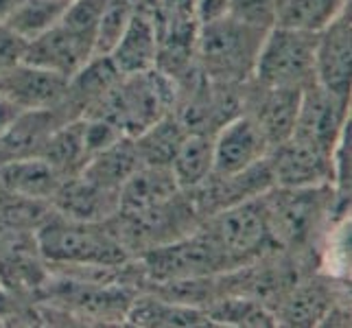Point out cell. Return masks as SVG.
Returning a JSON list of instances; mask_svg holds the SVG:
<instances>
[{
  "instance_id": "6da1fadb",
  "label": "cell",
  "mask_w": 352,
  "mask_h": 328,
  "mask_svg": "<svg viewBox=\"0 0 352 328\" xmlns=\"http://www.w3.org/2000/svg\"><path fill=\"white\" fill-rule=\"evenodd\" d=\"M48 270L66 267H120L131 261L110 221H79L51 210L35 230Z\"/></svg>"
},
{
  "instance_id": "7a4b0ae2",
  "label": "cell",
  "mask_w": 352,
  "mask_h": 328,
  "mask_svg": "<svg viewBox=\"0 0 352 328\" xmlns=\"http://www.w3.org/2000/svg\"><path fill=\"white\" fill-rule=\"evenodd\" d=\"M267 31L270 29L254 27L232 14L199 24L195 42L197 68L217 83L241 86L254 75Z\"/></svg>"
},
{
  "instance_id": "3957f363",
  "label": "cell",
  "mask_w": 352,
  "mask_h": 328,
  "mask_svg": "<svg viewBox=\"0 0 352 328\" xmlns=\"http://www.w3.org/2000/svg\"><path fill=\"white\" fill-rule=\"evenodd\" d=\"M175 83L157 68L136 75H120L105 99L83 118H105L125 136H138L157 118L173 112Z\"/></svg>"
},
{
  "instance_id": "277c9868",
  "label": "cell",
  "mask_w": 352,
  "mask_h": 328,
  "mask_svg": "<svg viewBox=\"0 0 352 328\" xmlns=\"http://www.w3.org/2000/svg\"><path fill=\"white\" fill-rule=\"evenodd\" d=\"M144 285L151 283H177L212 278L234 270L232 261L219 245V241L204 223L186 237L166 245L153 248L136 256Z\"/></svg>"
},
{
  "instance_id": "5b68a950",
  "label": "cell",
  "mask_w": 352,
  "mask_h": 328,
  "mask_svg": "<svg viewBox=\"0 0 352 328\" xmlns=\"http://www.w3.org/2000/svg\"><path fill=\"white\" fill-rule=\"evenodd\" d=\"M204 223L190 197L179 190L175 197L138 212H116L110 226L131 259L153 248L186 237Z\"/></svg>"
},
{
  "instance_id": "8992f818",
  "label": "cell",
  "mask_w": 352,
  "mask_h": 328,
  "mask_svg": "<svg viewBox=\"0 0 352 328\" xmlns=\"http://www.w3.org/2000/svg\"><path fill=\"white\" fill-rule=\"evenodd\" d=\"M315 38L287 27H274L265 33L252 79L270 88L305 92L315 86Z\"/></svg>"
},
{
  "instance_id": "52a82bcc",
  "label": "cell",
  "mask_w": 352,
  "mask_h": 328,
  "mask_svg": "<svg viewBox=\"0 0 352 328\" xmlns=\"http://www.w3.org/2000/svg\"><path fill=\"white\" fill-rule=\"evenodd\" d=\"M204 226L219 241V245L226 250L234 267L248 265L261 254L278 248L272 237L265 195L230 206V208L206 219Z\"/></svg>"
},
{
  "instance_id": "ba28073f",
  "label": "cell",
  "mask_w": 352,
  "mask_h": 328,
  "mask_svg": "<svg viewBox=\"0 0 352 328\" xmlns=\"http://www.w3.org/2000/svg\"><path fill=\"white\" fill-rule=\"evenodd\" d=\"M48 278L35 228L0 215V287L22 300H33Z\"/></svg>"
},
{
  "instance_id": "9c48e42d",
  "label": "cell",
  "mask_w": 352,
  "mask_h": 328,
  "mask_svg": "<svg viewBox=\"0 0 352 328\" xmlns=\"http://www.w3.org/2000/svg\"><path fill=\"white\" fill-rule=\"evenodd\" d=\"M350 127V96L335 94L322 86L302 92L294 138L305 140L322 151L335 153L344 131Z\"/></svg>"
},
{
  "instance_id": "30bf717a",
  "label": "cell",
  "mask_w": 352,
  "mask_h": 328,
  "mask_svg": "<svg viewBox=\"0 0 352 328\" xmlns=\"http://www.w3.org/2000/svg\"><path fill=\"white\" fill-rule=\"evenodd\" d=\"M300 96V90L270 88L248 79L241 86V114L252 118V123L261 129L270 149H274L294 136Z\"/></svg>"
},
{
  "instance_id": "8fae6325",
  "label": "cell",
  "mask_w": 352,
  "mask_h": 328,
  "mask_svg": "<svg viewBox=\"0 0 352 328\" xmlns=\"http://www.w3.org/2000/svg\"><path fill=\"white\" fill-rule=\"evenodd\" d=\"M267 162L272 168L274 186L278 188L333 186L335 153L322 151L294 136L270 149Z\"/></svg>"
},
{
  "instance_id": "7c38bea8",
  "label": "cell",
  "mask_w": 352,
  "mask_h": 328,
  "mask_svg": "<svg viewBox=\"0 0 352 328\" xmlns=\"http://www.w3.org/2000/svg\"><path fill=\"white\" fill-rule=\"evenodd\" d=\"M346 302L337 287L318 274H305L272 305L276 326H322L333 307Z\"/></svg>"
},
{
  "instance_id": "4fadbf2b",
  "label": "cell",
  "mask_w": 352,
  "mask_h": 328,
  "mask_svg": "<svg viewBox=\"0 0 352 328\" xmlns=\"http://www.w3.org/2000/svg\"><path fill=\"white\" fill-rule=\"evenodd\" d=\"M94 55H96V40L68 27L59 18V22L53 24L48 31L27 42L24 62L70 79Z\"/></svg>"
},
{
  "instance_id": "5bb4252c",
  "label": "cell",
  "mask_w": 352,
  "mask_h": 328,
  "mask_svg": "<svg viewBox=\"0 0 352 328\" xmlns=\"http://www.w3.org/2000/svg\"><path fill=\"white\" fill-rule=\"evenodd\" d=\"M160 48V3L138 0L129 24L107 55L123 75L153 70Z\"/></svg>"
},
{
  "instance_id": "9a60e30c",
  "label": "cell",
  "mask_w": 352,
  "mask_h": 328,
  "mask_svg": "<svg viewBox=\"0 0 352 328\" xmlns=\"http://www.w3.org/2000/svg\"><path fill=\"white\" fill-rule=\"evenodd\" d=\"M352 81V18L346 9L315 38V83L350 96Z\"/></svg>"
},
{
  "instance_id": "2e32d148",
  "label": "cell",
  "mask_w": 352,
  "mask_h": 328,
  "mask_svg": "<svg viewBox=\"0 0 352 328\" xmlns=\"http://www.w3.org/2000/svg\"><path fill=\"white\" fill-rule=\"evenodd\" d=\"M270 153L261 129L252 118L239 114L212 133V173L232 175L261 162Z\"/></svg>"
},
{
  "instance_id": "e0dca14e",
  "label": "cell",
  "mask_w": 352,
  "mask_h": 328,
  "mask_svg": "<svg viewBox=\"0 0 352 328\" xmlns=\"http://www.w3.org/2000/svg\"><path fill=\"white\" fill-rule=\"evenodd\" d=\"M120 75H123V72L114 66L110 55L90 57L88 62L68 79L64 101L57 107V112L66 120L88 116L92 109L105 99V94L116 86Z\"/></svg>"
},
{
  "instance_id": "ac0fdd59",
  "label": "cell",
  "mask_w": 352,
  "mask_h": 328,
  "mask_svg": "<svg viewBox=\"0 0 352 328\" xmlns=\"http://www.w3.org/2000/svg\"><path fill=\"white\" fill-rule=\"evenodd\" d=\"M3 94L20 109H57L64 101L68 79L55 72L22 62L5 72Z\"/></svg>"
},
{
  "instance_id": "d6986e66",
  "label": "cell",
  "mask_w": 352,
  "mask_h": 328,
  "mask_svg": "<svg viewBox=\"0 0 352 328\" xmlns=\"http://www.w3.org/2000/svg\"><path fill=\"white\" fill-rule=\"evenodd\" d=\"M68 120L57 109H22L0 136V164L24 157H40L55 129Z\"/></svg>"
},
{
  "instance_id": "ffe728a7",
  "label": "cell",
  "mask_w": 352,
  "mask_h": 328,
  "mask_svg": "<svg viewBox=\"0 0 352 328\" xmlns=\"http://www.w3.org/2000/svg\"><path fill=\"white\" fill-rule=\"evenodd\" d=\"M51 208L79 221H110L118 212V193L94 184L83 175L68 177L53 195Z\"/></svg>"
},
{
  "instance_id": "44dd1931",
  "label": "cell",
  "mask_w": 352,
  "mask_h": 328,
  "mask_svg": "<svg viewBox=\"0 0 352 328\" xmlns=\"http://www.w3.org/2000/svg\"><path fill=\"white\" fill-rule=\"evenodd\" d=\"M125 324L140 328H197L212 326L204 309L188 307L164 298L151 289H140L133 296L125 315Z\"/></svg>"
},
{
  "instance_id": "7402d4cb",
  "label": "cell",
  "mask_w": 352,
  "mask_h": 328,
  "mask_svg": "<svg viewBox=\"0 0 352 328\" xmlns=\"http://www.w3.org/2000/svg\"><path fill=\"white\" fill-rule=\"evenodd\" d=\"M62 177L42 157H24L0 164V193L7 195L51 204Z\"/></svg>"
},
{
  "instance_id": "603a6c76",
  "label": "cell",
  "mask_w": 352,
  "mask_h": 328,
  "mask_svg": "<svg viewBox=\"0 0 352 328\" xmlns=\"http://www.w3.org/2000/svg\"><path fill=\"white\" fill-rule=\"evenodd\" d=\"M182 188L168 166L140 164L118 190V212H138L175 197Z\"/></svg>"
},
{
  "instance_id": "cb8c5ba5",
  "label": "cell",
  "mask_w": 352,
  "mask_h": 328,
  "mask_svg": "<svg viewBox=\"0 0 352 328\" xmlns=\"http://www.w3.org/2000/svg\"><path fill=\"white\" fill-rule=\"evenodd\" d=\"M140 157L136 151V144H133L131 136H123L116 142H112L110 147L101 149L99 153H94L88 164L83 166V175L86 179L94 182L107 190H120V186L125 184L127 177L140 166Z\"/></svg>"
},
{
  "instance_id": "d4e9b609",
  "label": "cell",
  "mask_w": 352,
  "mask_h": 328,
  "mask_svg": "<svg viewBox=\"0 0 352 328\" xmlns=\"http://www.w3.org/2000/svg\"><path fill=\"white\" fill-rule=\"evenodd\" d=\"M350 9V0H276L274 24L305 33H320Z\"/></svg>"
},
{
  "instance_id": "484cf974",
  "label": "cell",
  "mask_w": 352,
  "mask_h": 328,
  "mask_svg": "<svg viewBox=\"0 0 352 328\" xmlns=\"http://www.w3.org/2000/svg\"><path fill=\"white\" fill-rule=\"evenodd\" d=\"M40 157L51 164L62 179L77 177L90 160L86 138H83V120L75 118L59 125Z\"/></svg>"
},
{
  "instance_id": "4316f807",
  "label": "cell",
  "mask_w": 352,
  "mask_h": 328,
  "mask_svg": "<svg viewBox=\"0 0 352 328\" xmlns=\"http://www.w3.org/2000/svg\"><path fill=\"white\" fill-rule=\"evenodd\" d=\"M188 136L186 125L177 118L175 112H168L157 118L138 136H133V144L142 164L153 166H168L179 149V144Z\"/></svg>"
},
{
  "instance_id": "83f0119b",
  "label": "cell",
  "mask_w": 352,
  "mask_h": 328,
  "mask_svg": "<svg viewBox=\"0 0 352 328\" xmlns=\"http://www.w3.org/2000/svg\"><path fill=\"white\" fill-rule=\"evenodd\" d=\"M212 326H245L272 328L276 326L272 309L258 298L243 294H221L204 307Z\"/></svg>"
},
{
  "instance_id": "f1b7e54d",
  "label": "cell",
  "mask_w": 352,
  "mask_h": 328,
  "mask_svg": "<svg viewBox=\"0 0 352 328\" xmlns=\"http://www.w3.org/2000/svg\"><path fill=\"white\" fill-rule=\"evenodd\" d=\"M171 173L182 190H190L199 186L212 175V136L210 133H192L184 142L179 144V149L173 157V162L168 164Z\"/></svg>"
},
{
  "instance_id": "f546056e",
  "label": "cell",
  "mask_w": 352,
  "mask_h": 328,
  "mask_svg": "<svg viewBox=\"0 0 352 328\" xmlns=\"http://www.w3.org/2000/svg\"><path fill=\"white\" fill-rule=\"evenodd\" d=\"M70 0H18L9 11L5 24H9L22 40H33L48 31L64 16Z\"/></svg>"
},
{
  "instance_id": "4dcf8cb0",
  "label": "cell",
  "mask_w": 352,
  "mask_h": 328,
  "mask_svg": "<svg viewBox=\"0 0 352 328\" xmlns=\"http://www.w3.org/2000/svg\"><path fill=\"white\" fill-rule=\"evenodd\" d=\"M138 0H105L99 31H96V55H107L129 24Z\"/></svg>"
},
{
  "instance_id": "1f68e13d",
  "label": "cell",
  "mask_w": 352,
  "mask_h": 328,
  "mask_svg": "<svg viewBox=\"0 0 352 328\" xmlns=\"http://www.w3.org/2000/svg\"><path fill=\"white\" fill-rule=\"evenodd\" d=\"M274 11L276 0H230V11L234 18L254 24L261 29L274 27Z\"/></svg>"
},
{
  "instance_id": "d6a6232c",
  "label": "cell",
  "mask_w": 352,
  "mask_h": 328,
  "mask_svg": "<svg viewBox=\"0 0 352 328\" xmlns=\"http://www.w3.org/2000/svg\"><path fill=\"white\" fill-rule=\"evenodd\" d=\"M24 51H27V40L9 27L0 22V77L24 62Z\"/></svg>"
},
{
  "instance_id": "836d02e7",
  "label": "cell",
  "mask_w": 352,
  "mask_h": 328,
  "mask_svg": "<svg viewBox=\"0 0 352 328\" xmlns=\"http://www.w3.org/2000/svg\"><path fill=\"white\" fill-rule=\"evenodd\" d=\"M228 11H230V0H197L195 3V16L199 24L221 18Z\"/></svg>"
},
{
  "instance_id": "e575fe53",
  "label": "cell",
  "mask_w": 352,
  "mask_h": 328,
  "mask_svg": "<svg viewBox=\"0 0 352 328\" xmlns=\"http://www.w3.org/2000/svg\"><path fill=\"white\" fill-rule=\"evenodd\" d=\"M20 112L22 109L14 101H9L5 94H0V136L9 129V125L14 123Z\"/></svg>"
},
{
  "instance_id": "d590c367",
  "label": "cell",
  "mask_w": 352,
  "mask_h": 328,
  "mask_svg": "<svg viewBox=\"0 0 352 328\" xmlns=\"http://www.w3.org/2000/svg\"><path fill=\"white\" fill-rule=\"evenodd\" d=\"M18 3V0H0V22H5L9 11L14 9V5Z\"/></svg>"
},
{
  "instance_id": "8d00e7d4",
  "label": "cell",
  "mask_w": 352,
  "mask_h": 328,
  "mask_svg": "<svg viewBox=\"0 0 352 328\" xmlns=\"http://www.w3.org/2000/svg\"><path fill=\"white\" fill-rule=\"evenodd\" d=\"M0 94H3V81H0Z\"/></svg>"
}]
</instances>
